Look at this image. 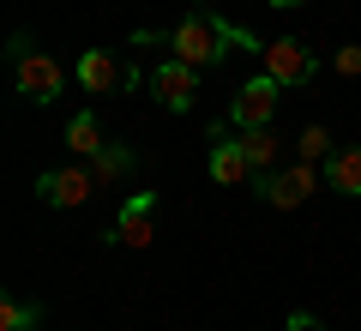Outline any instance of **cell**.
Listing matches in <instances>:
<instances>
[{
	"label": "cell",
	"instance_id": "obj_10",
	"mask_svg": "<svg viewBox=\"0 0 361 331\" xmlns=\"http://www.w3.org/2000/svg\"><path fill=\"white\" fill-rule=\"evenodd\" d=\"M211 181H223V187H241V181H253V163H247V145L229 139V127H211Z\"/></svg>",
	"mask_w": 361,
	"mask_h": 331
},
{
	"label": "cell",
	"instance_id": "obj_5",
	"mask_svg": "<svg viewBox=\"0 0 361 331\" xmlns=\"http://www.w3.org/2000/svg\"><path fill=\"white\" fill-rule=\"evenodd\" d=\"M265 73L289 90V85H313V78H319V61H313V49H307V42L277 37V42H265Z\"/></svg>",
	"mask_w": 361,
	"mask_h": 331
},
{
	"label": "cell",
	"instance_id": "obj_12",
	"mask_svg": "<svg viewBox=\"0 0 361 331\" xmlns=\"http://www.w3.org/2000/svg\"><path fill=\"white\" fill-rule=\"evenodd\" d=\"M66 145H73V151L85 157V163H90L97 151H103V127H97V115H90V109H78V115L66 121Z\"/></svg>",
	"mask_w": 361,
	"mask_h": 331
},
{
	"label": "cell",
	"instance_id": "obj_7",
	"mask_svg": "<svg viewBox=\"0 0 361 331\" xmlns=\"http://www.w3.org/2000/svg\"><path fill=\"white\" fill-rule=\"evenodd\" d=\"M90 193H97V175H90V163L49 169V175L37 181V199H42V205H54V211H73V205H85Z\"/></svg>",
	"mask_w": 361,
	"mask_h": 331
},
{
	"label": "cell",
	"instance_id": "obj_19",
	"mask_svg": "<svg viewBox=\"0 0 361 331\" xmlns=\"http://www.w3.org/2000/svg\"><path fill=\"white\" fill-rule=\"evenodd\" d=\"M271 6H301V0H271Z\"/></svg>",
	"mask_w": 361,
	"mask_h": 331
},
{
	"label": "cell",
	"instance_id": "obj_13",
	"mask_svg": "<svg viewBox=\"0 0 361 331\" xmlns=\"http://www.w3.org/2000/svg\"><path fill=\"white\" fill-rule=\"evenodd\" d=\"M241 145H247V163H253V181L277 169V133H271V127H253V133H241Z\"/></svg>",
	"mask_w": 361,
	"mask_h": 331
},
{
	"label": "cell",
	"instance_id": "obj_4",
	"mask_svg": "<svg viewBox=\"0 0 361 331\" xmlns=\"http://www.w3.org/2000/svg\"><path fill=\"white\" fill-rule=\"evenodd\" d=\"M253 187H259V199H265V205H277V211H295V205L313 199V187H319V169H313V163H289V169H271V175H259Z\"/></svg>",
	"mask_w": 361,
	"mask_h": 331
},
{
	"label": "cell",
	"instance_id": "obj_9",
	"mask_svg": "<svg viewBox=\"0 0 361 331\" xmlns=\"http://www.w3.org/2000/svg\"><path fill=\"white\" fill-rule=\"evenodd\" d=\"M78 85L85 90H97V97H109V90H127V61L121 54H109V49H90V54H78Z\"/></svg>",
	"mask_w": 361,
	"mask_h": 331
},
{
	"label": "cell",
	"instance_id": "obj_11",
	"mask_svg": "<svg viewBox=\"0 0 361 331\" xmlns=\"http://www.w3.org/2000/svg\"><path fill=\"white\" fill-rule=\"evenodd\" d=\"M325 187L343 193V199H361V145L331 151V163H325Z\"/></svg>",
	"mask_w": 361,
	"mask_h": 331
},
{
	"label": "cell",
	"instance_id": "obj_18",
	"mask_svg": "<svg viewBox=\"0 0 361 331\" xmlns=\"http://www.w3.org/2000/svg\"><path fill=\"white\" fill-rule=\"evenodd\" d=\"M289 331H319V319H313V313H295V319H289Z\"/></svg>",
	"mask_w": 361,
	"mask_h": 331
},
{
	"label": "cell",
	"instance_id": "obj_8",
	"mask_svg": "<svg viewBox=\"0 0 361 331\" xmlns=\"http://www.w3.org/2000/svg\"><path fill=\"white\" fill-rule=\"evenodd\" d=\"M115 241L121 247H151L157 241V199L151 193H133L115 217Z\"/></svg>",
	"mask_w": 361,
	"mask_h": 331
},
{
	"label": "cell",
	"instance_id": "obj_14",
	"mask_svg": "<svg viewBox=\"0 0 361 331\" xmlns=\"http://www.w3.org/2000/svg\"><path fill=\"white\" fill-rule=\"evenodd\" d=\"M133 163H139V157H133L127 145H103V151L90 157V175H97V187H109V181H121Z\"/></svg>",
	"mask_w": 361,
	"mask_h": 331
},
{
	"label": "cell",
	"instance_id": "obj_15",
	"mask_svg": "<svg viewBox=\"0 0 361 331\" xmlns=\"http://www.w3.org/2000/svg\"><path fill=\"white\" fill-rule=\"evenodd\" d=\"M42 307L25 301V295H0V331H37Z\"/></svg>",
	"mask_w": 361,
	"mask_h": 331
},
{
	"label": "cell",
	"instance_id": "obj_2",
	"mask_svg": "<svg viewBox=\"0 0 361 331\" xmlns=\"http://www.w3.org/2000/svg\"><path fill=\"white\" fill-rule=\"evenodd\" d=\"M6 54H13V73H18V90H25L30 102H54L66 90V73H61V61L54 54H37L30 49V37L18 30L13 42H6Z\"/></svg>",
	"mask_w": 361,
	"mask_h": 331
},
{
	"label": "cell",
	"instance_id": "obj_16",
	"mask_svg": "<svg viewBox=\"0 0 361 331\" xmlns=\"http://www.w3.org/2000/svg\"><path fill=\"white\" fill-rule=\"evenodd\" d=\"M295 157H301V163H319V157L331 163V133H325V127H307V133L295 139Z\"/></svg>",
	"mask_w": 361,
	"mask_h": 331
},
{
	"label": "cell",
	"instance_id": "obj_17",
	"mask_svg": "<svg viewBox=\"0 0 361 331\" xmlns=\"http://www.w3.org/2000/svg\"><path fill=\"white\" fill-rule=\"evenodd\" d=\"M331 66H337V73H343V78H355V73H361V42H343Z\"/></svg>",
	"mask_w": 361,
	"mask_h": 331
},
{
	"label": "cell",
	"instance_id": "obj_1",
	"mask_svg": "<svg viewBox=\"0 0 361 331\" xmlns=\"http://www.w3.org/2000/svg\"><path fill=\"white\" fill-rule=\"evenodd\" d=\"M169 42H175V61H187V66H211L229 49H259L265 54V42H259L253 30H235V25H223V18H211V13H187Z\"/></svg>",
	"mask_w": 361,
	"mask_h": 331
},
{
	"label": "cell",
	"instance_id": "obj_6",
	"mask_svg": "<svg viewBox=\"0 0 361 331\" xmlns=\"http://www.w3.org/2000/svg\"><path fill=\"white\" fill-rule=\"evenodd\" d=\"M151 97L163 102L169 115H187L199 102V66H187V61H163L151 73Z\"/></svg>",
	"mask_w": 361,
	"mask_h": 331
},
{
	"label": "cell",
	"instance_id": "obj_3",
	"mask_svg": "<svg viewBox=\"0 0 361 331\" xmlns=\"http://www.w3.org/2000/svg\"><path fill=\"white\" fill-rule=\"evenodd\" d=\"M277 97H283V85L271 73H259V78H247L241 90H235V102H229V121L241 133H253V127H271L277 121Z\"/></svg>",
	"mask_w": 361,
	"mask_h": 331
}]
</instances>
